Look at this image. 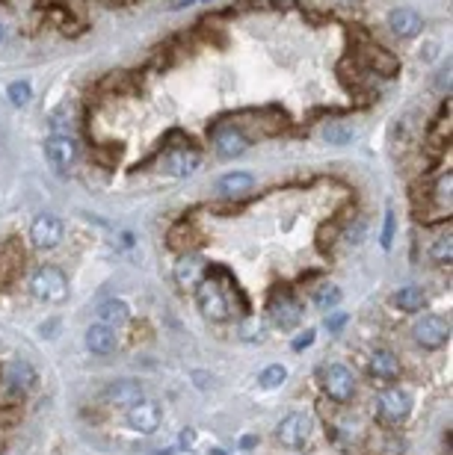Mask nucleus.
<instances>
[{
  "label": "nucleus",
  "instance_id": "obj_9",
  "mask_svg": "<svg viewBox=\"0 0 453 455\" xmlns=\"http://www.w3.org/2000/svg\"><path fill=\"white\" fill-rule=\"evenodd\" d=\"M211 145H214V151L219 157H240L252 142L237 131L235 124L223 119V124H216L211 131Z\"/></svg>",
  "mask_w": 453,
  "mask_h": 455
},
{
  "label": "nucleus",
  "instance_id": "obj_12",
  "mask_svg": "<svg viewBox=\"0 0 453 455\" xmlns=\"http://www.w3.org/2000/svg\"><path fill=\"white\" fill-rule=\"evenodd\" d=\"M412 337H415V343L424 346V349H441L447 343L450 329H447V322L441 317H424V320L415 322Z\"/></svg>",
  "mask_w": 453,
  "mask_h": 455
},
{
  "label": "nucleus",
  "instance_id": "obj_19",
  "mask_svg": "<svg viewBox=\"0 0 453 455\" xmlns=\"http://www.w3.org/2000/svg\"><path fill=\"white\" fill-rule=\"evenodd\" d=\"M86 346H89L92 355L104 358V355H113L116 349H119V337H116V331L110 325L95 322V325H89V331H86Z\"/></svg>",
  "mask_w": 453,
  "mask_h": 455
},
{
  "label": "nucleus",
  "instance_id": "obj_32",
  "mask_svg": "<svg viewBox=\"0 0 453 455\" xmlns=\"http://www.w3.org/2000/svg\"><path fill=\"white\" fill-rule=\"evenodd\" d=\"M21 399H24V393H21V390H15L13 388V384H0V405H18Z\"/></svg>",
  "mask_w": 453,
  "mask_h": 455
},
{
  "label": "nucleus",
  "instance_id": "obj_11",
  "mask_svg": "<svg viewBox=\"0 0 453 455\" xmlns=\"http://www.w3.org/2000/svg\"><path fill=\"white\" fill-rule=\"evenodd\" d=\"M127 426H131L134 431H139V435H154V431L160 429V423H164V408H160L157 402H136L127 408Z\"/></svg>",
  "mask_w": 453,
  "mask_h": 455
},
{
  "label": "nucleus",
  "instance_id": "obj_3",
  "mask_svg": "<svg viewBox=\"0 0 453 455\" xmlns=\"http://www.w3.org/2000/svg\"><path fill=\"white\" fill-rule=\"evenodd\" d=\"M30 293L39 301H65L68 299V278L56 266H39L30 275Z\"/></svg>",
  "mask_w": 453,
  "mask_h": 455
},
{
  "label": "nucleus",
  "instance_id": "obj_15",
  "mask_svg": "<svg viewBox=\"0 0 453 455\" xmlns=\"http://www.w3.org/2000/svg\"><path fill=\"white\" fill-rule=\"evenodd\" d=\"M267 311H270V320L278 329H296L302 322V305L290 293H276L270 299V305H267Z\"/></svg>",
  "mask_w": 453,
  "mask_h": 455
},
{
  "label": "nucleus",
  "instance_id": "obj_8",
  "mask_svg": "<svg viewBox=\"0 0 453 455\" xmlns=\"http://www.w3.org/2000/svg\"><path fill=\"white\" fill-rule=\"evenodd\" d=\"M45 157H48L51 169L56 174H68V172L74 169V163H77V145H74V139L65 136V133L48 136V142H45Z\"/></svg>",
  "mask_w": 453,
  "mask_h": 455
},
{
  "label": "nucleus",
  "instance_id": "obj_14",
  "mask_svg": "<svg viewBox=\"0 0 453 455\" xmlns=\"http://www.w3.org/2000/svg\"><path fill=\"white\" fill-rule=\"evenodd\" d=\"M104 399L110 405L131 408V405L145 399V388H143V381H136V379H116L104 388Z\"/></svg>",
  "mask_w": 453,
  "mask_h": 455
},
{
  "label": "nucleus",
  "instance_id": "obj_21",
  "mask_svg": "<svg viewBox=\"0 0 453 455\" xmlns=\"http://www.w3.org/2000/svg\"><path fill=\"white\" fill-rule=\"evenodd\" d=\"M400 358L391 352V349H376L370 355V376L374 379H382V381H394L400 376Z\"/></svg>",
  "mask_w": 453,
  "mask_h": 455
},
{
  "label": "nucleus",
  "instance_id": "obj_28",
  "mask_svg": "<svg viewBox=\"0 0 453 455\" xmlns=\"http://www.w3.org/2000/svg\"><path fill=\"white\" fill-rule=\"evenodd\" d=\"M433 260L436 263H441V266H450V260H453V237H450V231H445L436 242H433Z\"/></svg>",
  "mask_w": 453,
  "mask_h": 455
},
{
  "label": "nucleus",
  "instance_id": "obj_35",
  "mask_svg": "<svg viewBox=\"0 0 453 455\" xmlns=\"http://www.w3.org/2000/svg\"><path fill=\"white\" fill-rule=\"evenodd\" d=\"M311 340H315V331H302L294 340V352H305V349L311 346Z\"/></svg>",
  "mask_w": 453,
  "mask_h": 455
},
{
  "label": "nucleus",
  "instance_id": "obj_26",
  "mask_svg": "<svg viewBox=\"0 0 453 455\" xmlns=\"http://www.w3.org/2000/svg\"><path fill=\"white\" fill-rule=\"evenodd\" d=\"M323 139L329 145H350L353 142V127L350 124H341V122H332L323 127Z\"/></svg>",
  "mask_w": 453,
  "mask_h": 455
},
{
  "label": "nucleus",
  "instance_id": "obj_30",
  "mask_svg": "<svg viewBox=\"0 0 453 455\" xmlns=\"http://www.w3.org/2000/svg\"><path fill=\"white\" fill-rule=\"evenodd\" d=\"M6 98L13 101L15 107H24V104L33 98V89H30V83H24V80H18V83H9Z\"/></svg>",
  "mask_w": 453,
  "mask_h": 455
},
{
  "label": "nucleus",
  "instance_id": "obj_23",
  "mask_svg": "<svg viewBox=\"0 0 453 455\" xmlns=\"http://www.w3.org/2000/svg\"><path fill=\"white\" fill-rule=\"evenodd\" d=\"M95 313H98V322L110 325V329H119V325H127V322H131V308H127L125 301H119V299L101 301V305L95 308Z\"/></svg>",
  "mask_w": 453,
  "mask_h": 455
},
{
  "label": "nucleus",
  "instance_id": "obj_10",
  "mask_svg": "<svg viewBox=\"0 0 453 455\" xmlns=\"http://www.w3.org/2000/svg\"><path fill=\"white\" fill-rule=\"evenodd\" d=\"M311 435V417L308 414H287L282 423H278L276 429V438L282 447H290V449H299V447H305V440Z\"/></svg>",
  "mask_w": 453,
  "mask_h": 455
},
{
  "label": "nucleus",
  "instance_id": "obj_4",
  "mask_svg": "<svg viewBox=\"0 0 453 455\" xmlns=\"http://www.w3.org/2000/svg\"><path fill=\"white\" fill-rule=\"evenodd\" d=\"M199 166H202V151L190 145L187 139H181L175 148H169L164 160H160V172L172 174V178H187V174H193Z\"/></svg>",
  "mask_w": 453,
  "mask_h": 455
},
{
  "label": "nucleus",
  "instance_id": "obj_20",
  "mask_svg": "<svg viewBox=\"0 0 453 455\" xmlns=\"http://www.w3.org/2000/svg\"><path fill=\"white\" fill-rule=\"evenodd\" d=\"M388 24L394 30V36H400V39H415V36H421V30H424V18L415 13V9H394V13L388 15Z\"/></svg>",
  "mask_w": 453,
  "mask_h": 455
},
{
  "label": "nucleus",
  "instance_id": "obj_22",
  "mask_svg": "<svg viewBox=\"0 0 453 455\" xmlns=\"http://www.w3.org/2000/svg\"><path fill=\"white\" fill-rule=\"evenodd\" d=\"M252 186H255V178L249 172H228L216 181V192L223 198H240V195H246Z\"/></svg>",
  "mask_w": 453,
  "mask_h": 455
},
{
  "label": "nucleus",
  "instance_id": "obj_39",
  "mask_svg": "<svg viewBox=\"0 0 453 455\" xmlns=\"http://www.w3.org/2000/svg\"><path fill=\"white\" fill-rule=\"evenodd\" d=\"M211 455H228V452H225V449H214Z\"/></svg>",
  "mask_w": 453,
  "mask_h": 455
},
{
  "label": "nucleus",
  "instance_id": "obj_16",
  "mask_svg": "<svg viewBox=\"0 0 453 455\" xmlns=\"http://www.w3.org/2000/svg\"><path fill=\"white\" fill-rule=\"evenodd\" d=\"M205 272H207L205 258H202V254H196V251H184L181 258L175 260V270H172V275H175V281H178L181 290L196 287L205 278Z\"/></svg>",
  "mask_w": 453,
  "mask_h": 455
},
{
  "label": "nucleus",
  "instance_id": "obj_25",
  "mask_svg": "<svg viewBox=\"0 0 453 455\" xmlns=\"http://www.w3.org/2000/svg\"><path fill=\"white\" fill-rule=\"evenodd\" d=\"M199 242V234L190 231V225H178L169 231V246L178 249V251H193V246Z\"/></svg>",
  "mask_w": 453,
  "mask_h": 455
},
{
  "label": "nucleus",
  "instance_id": "obj_37",
  "mask_svg": "<svg viewBox=\"0 0 453 455\" xmlns=\"http://www.w3.org/2000/svg\"><path fill=\"white\" fill-rule=\"evenodd\" d=\"M181 449H196V431L193 429L181 431Z\"/></svg>",
  "mask_w": 453,
  "mask_h": 455
},
{
  "label": "nucleus",
  "instance_id": "obj_13",
  "mask_svg": "<svg viewBox=\"0 0 453 455\" xmlns=\"http://www.w3.org/2000/svg\"><path fill=\"white\" fill-rule=\"evenodd\" d=\"M358 51H362V65L370 68V72H376V74H382V77H394V74L400 72L397 56H394L388 48H382V44L365 42Z\"/></svg>",
  "mask_w": 453,
  "mask_h": 455
},
{
  "label": "nucleus",
  "instance_id": "obj_29",
  "mask_svg": "<svg viewBox=\"0 0 453 455\" xmlns=\"http://www.w3.org/2000/svg\"><path fill=\"white\" fill-rule=\"evenodd\" d=\"M285 379H287V370H285L282 364H270V367H264V370H261V376H258L261 388H278V384H285Z\"/></svg>",
  "mask_w": 453,
  "mask_h": 455
},
{
  "label": "nucleus",
  "instance_id": "obj_6",
  "mask_svg": "<svg viewBox=\"0 0 453 455\" xmlns=\"http://www.w3.org/2000/svg\"><path fill=\"white\" fill-rule=\"evenodd\" d=\"M65 237V225H63V219L60 216H54V213H39L36 219L30 222V242L36 249L42 251H48V249H56L63 242Z\"/></svg>",
  "mask_w": 453,
  "mask_h": 455
},
{
  "label": "nucleus",
  "instance_id": "obj_34",
  "mask_svg": "<svg viewBox=\"0 0 453 455\" xmlns=\"http://www.w3.org/2000/svg\"><path fill=\"white\" fill-rule=\"evenodd\" d=\"M347 320H350V317H347V313H332V317L326 320V331L338 334V331L344 329V325H347Z\"/></svg>",
  "mask_w": 453,
  "mask_h": 455
},
{
  "label": "nucleus",
  "instance_id": "obj_33",
  "mask_svg": "<svg viewBox=\"0 0 453 455\" xmlns=\"http://www.w3.org/2000/svg\"><path fill=\"white\" fill-rule=\"evenodd\" d=\"M258 322L255 320H243V325H240V337L243 340H258Z\"/></svg>",
  "mask_w": 453,
  "mask_h": 455
},
{
  "label": "nucleus",
  "instance_id": "obj_38",
  "mask_svg": "<svg viewBox=\"0 0 453 455\" xmlns=\"http://www.w3.org/2000/svg\"><path fill=\"white\" fill-rule=\"evenodd\" d=\"M255 447V435H243L240 438V449H252Z\"/></svg>",
  "mask_w": 453,
  "mask_h": 455
},
{
  "label": "nucleus",
  "instance_id": "obj_36",
  "mask_svg": "<svg viewBox=\"0 0 453 455\" xmlns=\"http://www.w3.org/2000/svg\"><path fill=\"white\" fill-rule=\"evenodd\" d=\"M362 234H365V222L358 219V222H353V225H350V231H347V242H358V240H362Z\"/></svg>",
  "mask_w": 453,
  "mask_h": 455
},
{
  "label": "nucleus",
  "instance_id": "obj_31",
  "mask_svg": "<svg viewBox=\"0 0 453 455\" xmlns=\"http://www.w3.org/2000/svg\"><path fill=\"white\" fill-rule=\"evenodd\" d=\"M394 225H397V219H394V210H388L386 222H382V234H379V246L386 251L391 249V242H394Z\"/></svg>",
  "mask_w": 453,
  "mask_h": 455
},
{
  "label": "nucleus",
  "instance_id": "obj_40",
  "mask_svg": "<svg viewBox=\"0 0 453 455\" xmlns=\"http://www.w3.org/2000/svg\"><path fill=\"white\" fill-rule=\"evenodd\" d=\"M0 42H3V27H0Z\"/></svg>",
  "mask_w": 453,
  "mask_h": 455
},
{
  "label": "nucleus",
  "instance_id": "obj_18",
  "mask_svg": "<svg viewBox=\"0 0 453 455\" xmlns=\"http://www.w3.org/2000/svg\"><path fill=\"white\" fill-rule=\"evenodd\" d=\"M3 381L13 384V388L21 393H30L39 384V372L33 364H27V361H9L3 367Z\"/></svg>",
  "mask_w": 453,
  "mask_h": 455
},
{
  "label": "nucleus",
  "instance_id": "obj_2",
  "mask_svg": "<svg viewBox=\"0 0 453 455\" xmlns=\"http://www.w3.org/2000/svg\"><path fill=\"white\" fill-rule=\"evenodd\" d=\"M231 122H240L243 127H237V131L243 133L252 142V139H258V136H276V133H282L285 127L290 124V119L282 113V110H255V113H243V115H228Z\"/></svg>",
  "mask_w": 453,
  "mask_h": 455
},
{
  "label": "nucleus",
  "instance_id": "obj_7",
  "mask_svg": "<svg viewBox=\"0 0 453 455\" xmlns=\"http://www.w3.org/2000/svg\"><path fill=\"white\" fill-rule=\"evenodd\" d=\"M376 414H379L382 423H388V426L403 423V420L412 414V396L400 388L382 390L379 399H376Z\"/></svg>",
  "mask_w": 453,
  "mask_h": 455
},
{
  "label": "nucleus",
  "instance_id": "obj_5",
  "mask_svg": "<svg viewBox=\"0 0 453 455\" xmlns=\"http://www.w3.org/2000/svg\"><path fill=\"white\" fill-rule=\"evenodd\" d=\"M320 381L332 402H350L356 396V376L344 364H326L320 372Z\"/></svg>",
  "mask_w": 453,
  "mask_h": 455
},
{
  "label": "nucleus",
  "instance_id": "obj_1",
  "mask_svg": "<svg viewBox=\"0 0 453 455\" xmlns=\"http://www.w3.org/2000/svg\"><path fill=\"white\" fill-rule=\"evenodd\" d=\"M196 301H199V311L205 320L211 322H231L237 320L243 308H246V301H243V293L237 290L235 278H231L225 270L214 275H205L199 284H196Z\"/></svg>",
  "mask_w": 453,
  "mask_h": 455
},
{
  "label": "nucleus",
  "instance_id": "obj_27",
  "mask_svg": "<svg viewBox=\"0 0 453 455\" xmlns=\"http://www.w3.org/2000/svg\"><path fill=\"white\" fill-rule=\"evenodd\" d=\"M341 301V287H335V284H320L317 290H315V305L320 308V311H329V308H335Z\"/></svg>",
  "mask_w": 453,
  "mask_h": 455
},
{
  "label": "nucleus",
  "instance_id": "obj_24",
  "mask_svg": "<svg viewBox=\"0 0 453 455\" xmlns=\"http://www.w3.org/2000/svg\"><path fill=\"white\" fill-rule=\"evenodd\" d=\"M394 305H397L400 311H406V313H418L424 305H427V293L421 287H403V290H397V296H394Z\"/></svg>",
  "mask_w": 453,
  "mask_h": 455
},
{
  "label": "nucleus",
  "instance_id": "obj_17",
  "mask_svg": "<svg viewBox=\"0 0 453 455\" xmlns=\"http://www.w3.org/2000/svg\"><path fill=\"white\" fill-rule=\"evenodd\" d=\"M24 270V249L13 237L0 246V284H13Z\"/></svg>",
  "mask_w": 453,
  "mask_h": 455
}]
</instances>
